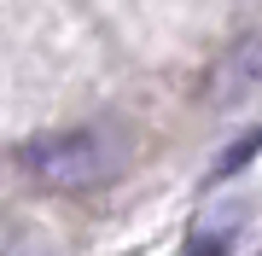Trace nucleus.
I'll list each match as a JSON object with an SVG mask.
<instances>
[{
	"mask_svg": "<svg viewBox=\"0 0 262 256\" xmlns=\"http://www.w3.org/2000/svg\"><path fill=\"white\" fill-rule=\"evenodd\" d=\"M18 163L41 180V187H53V192H94V187L122 175V163H128V134L111 128V123H82V128L35 134L18 152Z\"/></svg>",
	"mask_w": 262,
	"mask_h": 256,
	"instance_id": "nucleus-1",
	"label": "nucleus"
},
{
	"mask_svg": "<svg viewBox=\"0 0 262 256\" xmlns=\"http://www.w3.org/2000/svg\"><path fill=\"white\" fill-rule=\"evenodd\" d=\"M245 221H251V204H245V198H222V204H210L204 216L187 227V250H181V256H227V250L239 245Z\"/></svg>",
	"mask_w": 262,
	"mask_h": 256,
	"instance_id": "nucleus-3",
	"label": "nucleus"
},
{
	"mask_svg": "<svg viewBox=\"0 0 262 256\" xmlns=\"http://www.w3.org/2000/svg\"><path fill=\"white\" fill-rule=\"evenodd\" d=\"M256 87H262V29H256V35H239L233 47H227V53L210 64L204 99L227 111V105H239L245 94H256Z\"/></svg>",
	"mask_w": 262,
	"mask_h": 256,
	"instance_id": "nucleus-2",
	"label": "nucleus"
},
{
	"mask_svg": "<svg viewBox=\"0 0 262 256\" xmlns=\"http://www.w3.org/2000/svg\"><path fill=\"white\" fill-rule=\"evenodd\" d=\"M262 152V128H251V134H239L233 146H227V157H215V169H210V180H227V175H239L245 163H251Z\"/></svg>",
	"mask_w": 262,
	"mask_h": 256,
	"instance_id": "nucleus-4",
	"label": "nucleus"
}]
</instances>
